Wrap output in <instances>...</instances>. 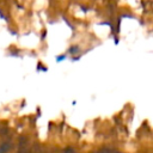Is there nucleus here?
Masks as SVG:
<instances>
[{"label":"nucleus","instance_id":"1","mask_svg":"<svg viewBox=\"0 0 153 153\" xmlns=\"http://www.w3.org/2000/svg\"><path fill=\"white\" fill-rule=\"evenodd\" d=\"M7 147H8V145H6V146L2 145V146L0 147V153H5V152L7 151Z\"/></svg>","mask_w":153,"mask_h":153}]
</instances>
